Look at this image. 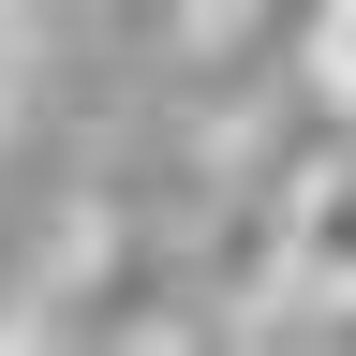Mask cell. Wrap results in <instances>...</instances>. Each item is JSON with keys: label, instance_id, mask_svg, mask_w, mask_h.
Wrapping results in <instances>:
<instances>
[{"label": "cell", "instance_id": "6da1fadb", "mask_svg": "<svg viewBox=\"0 0 356 356\" xmlns=\"http://www.w3.org/2000/svg\"><path fill=\"white\" fill-rule=\"evenodd\" d=\"M282 282L356 297V134H312V163L282 193Z\"/></svg>", "mask_w": 356, "mask_h": 356}, {"label": "cell", "instance_id": "7a4b0ae2", "mask_svg": "<svg viewBox=\"0 0 356 356\" xmlns=\"http://www.w3.org/2000/svg\"><path fill=\"white\" fill-rule=\"evenodd\" d=\"M238 356H356V297L267 282V297H238Z\"/></svg>", "mask_w": 356, "mask_h": 356}, {"label": "cell", "instance_id": "3957f363", "mask_svg": "<svg viewBox=\"0 0 356 356\" xmlns=\"http://www.w3.org/2000/svg\"><path fill=\"white\" fill-rule=\"evenodd\" d=\"M312 89H327V104L356 119V0H341V15H327V60H312Z\"/></svg>", "mask_w": 356, "mask_h": 356}, {"label": "cell", "instance_id": "277c9868", "mask_svg": "<svg viewBox=\"0 0 356 356\" xmlns=\"http://www.w3.org/2000/svg\"><path fill=\"white\" fill-rule=\"evenodd\" d=\"M0 356H104V341H74V327H30V312H15V327H0Z\"/></svg>", "mask_w": 356, "mask_h": 356}, {"label": "cell", "instance_id": "5b68a950", "mask_svg": "<svg viewBox=\"0 0 356 356\" xmlns=\"http://www.w3.org/2000/svg\"><path fill=\"white\" fill-rule=\"evenodd\" d=\"M163 356H222V341H208V327H193V341H163Z\"/></svg>", "mask_w": 356, "mask_h": 356}]
</instances>
